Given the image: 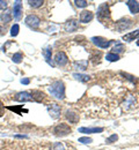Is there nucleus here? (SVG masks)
<instances>
[{"label":"nucleus","instance_id":"nucleus-29","mask_svg":"<svg viewBox=\"0 0 139 150\" xmlns=\"http://www.w3.org/2000/svg\"><path fill=\"white\" fill-rule=\"evenodd\" d=\"M117 140H118V135L117 134H113V135H110L107 139V143H113V142H116Z\"/></svg>","mask_w":139,"mask_h":150},{"label":"nucleus","instance_id":"nucleus-5","mask_svg":"<svg viewBox=\"0 0 139 150\" xmlns=\"http://www.w3.org/2000/svg\"><path fill=\"white\" fill-rule=\"evenodd\" d=\"M14 99H15L16 102H21V103H26V102H31V100H34L31 94L28 92V91H21V92H19V94H16L15 97H14Z\"/></svg>","mask_w":139,"mask_h":150},{"label":"nucleus","instance_id":"nucleus-32","mask_svg":"<svg viewBox=\"0 0 139 150\" xmlns=\"http://www.w3.org/2000/svg\"><path fill=\"white\" fill-rule=\"evenodd\" d=\"M7 6H8V2L7 1L0 0V9H5V8H7Z\"/></svg>","mask_w":139,"mask_h":150},{"label":"nucleus","instance_id":"nucleus-13","mask_svg":"<svg viewBox=\"0 0 139 150\" xmlns=\"http://www.w3.org/2000/svg\"><path fill=\"white\" fill-rule=\"evenodd\" d=\"M102 132H103L102 127H94V128L81 127V128H79V133H84V134H94V133H102Z\"/></svg>","mask_w":139,"mask_h":150},{"label":"nucleus","instance_id":"nucleus-22","mask_svg":"<svg viewBox=\"0 0 139 150\" xmlns=\"http://www.w3.org/2000/svg\"><path fill=\"white\" fill-rule=\"evenodd\" d=\"M33 94H35V95H37V96H33V99L34 100H36V102H42V99L44 98V94L43 92H41V91H33Z\"/></svg>","mask_w":139,"mask_h":150},{"label":"nucleus","instance_id":"nucleus-14","mask_svg":"<svg viewBox=\"0 0 139 150\" xmlns=\"http://www.w3.org/2000/svg\"><path fill=\"white\" fill-rule=\"evenodd\" d=\"M127 5H128V7H129V9H130V12H131L132 14L139 13V3L137 1H135V0H129V1H127Z\"/></svg>","mask_w":139,"mask_h":150},{"label":"nucleus","instance_id":"nucleus-21","mask_svg":"<svg viewBox=\"0 0 139 150\" xmlns=\"http://www.w3.org/2000/svg\"><path fill=\"white\" fill-rule=\"evenodd\" d=\"M0 19H1V21H2V22L8 23V22H10V21H12V15H10V13H9V12H6V13H2V14H1Z\"/></svg>","mask_w":139,"mask_h":150},{"label":"nucleus","instance_id":"nucleus-15","mask_svg":"<svg viewBox=\"0 0 139 150\" xmlns=\"http://www.w3.org/2000/svg\"><path fill=\"white\" fill-rule=\"evenodd\" d=\"M65 116H66L67 120H70V122H72V124H75L79 121V116L73 111H66Z\"/></svg>","mask_w":139,"mask_h":150},{"label":"nucleus","instance_id":"nucleus-28","mask_svg":"<svg viewBox=\"0 0 139 150\" xmlns=\"http://www.w3.org/2000/svg\"><path fill=\"white\" fill-rule=\"evenodd\" d=\"M75 2V5L78 6V7H86L87 5H88V1H86V0H75L74 1Z\"/></svg>","mask_w":139,"mask_h":150},{"label":"nucleus","instance_id":"nucleus-30","mask_svg":"<svg viewBox=\"0 0 139 150\" xmlns=\"http://www.w3.org/2000/svg\"><path fill=\"white\" fill-rule=\"evenodd\" d=\"M79 142H80V143H84V144H88V143H92V139L84 136V138H80V139H79Z\"/></svg>","mask_w":139,"mask_h":150},{"label":"nucleus","instance_id":"nucleus-23","mask_svg":"<svg viewBox=\"0 0 139 150\" xmlns=\"http://www.w3.org/2000/svg\"><path fill=\"white\" fill-rule=\"evenodd\" d=\"M22 58H23L22 53H21V52H17V53H15V54L13 56L12 60H13V61H14L15 64H20V63L22 61Z\"/></svg>","mask_w":139,"mask_h":150},{"label":"nucleus","instance_id":"nucleus-12","mask_svg":"<svg viewBox=\"0 0 139 150\" xmlns=\"http://www.w3.org/2000/svg\"><path fill=\"white\" fill-rule=\"evenodd\" d=\"M93 17H94V15H93L92 12H89V10H84V12L80 14V22H82V23H88V22H91V21L93 20Z\"/></svg>","mask_w":139,"mask_h":150},{"label":"nucleus","instance_id":"nucleus-27","mask_svg":"<svg viewBox=\"0 0 139 150\" xmlns=\"http://www.w3.org/2000/svg\"><path fill=\"white\" fill-rule=\"evenodd\" d=\"M51 150H65V148H64L63 143H60V142H56V143H53V144H52Z\"/></svg>","mask_w":139,"mask_h":150},{"label":"nucleus","instance_id":"nucleus-1","mask_svg":"<svg viewBox=\"0 0 139 150\" xmlns=\"http://www.w3.org/2000/svg\"><path fill=\"white\" fill-rule=\"evenodd\" d=\"M50 94L58 98V99H64L65 98V85L62 81H55L50 87H49Z\"/></svg>","mask_w":139,"mask_h":150},{"label":"nucleus","instance_id":"nucleus-3","mask_svg":"<svg viewBox=\"0 0 139 150\" xmlns=\"http://www.w3.org/2000/svg\"><path fill=\"white\" fill-rule=\"evenodd\" d=\"M71 133V127L67 124H59L53 128V134L56 136H66Z\"/></svg>","mask_w":139,"mask_h":150},{"label":"nucleus","instance_id":"nucleus-4","mask_svg":"<svg viewBox=\"0 0 139 150\" xmlns=\"http://www.w3.org/2000/svg\"><path fill=\"white\" fill-rule=\"evenodd\" d=\"M92 42L98 46V47H101V49H107L111 45L113 41H108V39H104L102 37H93L92 38Z\"/></svg>","mask_w":139,"mask_h":150},{"label":"nucleus","instance_id":"nucleus-6","mask_svg":"<svg viewBox=\"0 0 139 150\" xmlns=\"http://www.w3.org/2000/svg\"><path fill=\"white\" fill-rule=\"evenodd\" d=\"M39 22H41L39 17H38L37 15H35V14L28 15V16L26 17V24L29 25L30 28H37V27L39 25Z\"/></svg>","mask_w":139,"mask_h":150},{"label":"nucleus","instance_id":"nucleus-18","mask_svg":"<svg viewBox=\"0 0 139 150\" xmlns=\"http://www.w3.org/2000/svg\"><path fill=\"white\" fill-rule=\"evenodd\" d=\"M73 77L80 82H87L91 80V76L89 75H85V74H79V73H74L73 74Z\"/></svg>","mask_w":139,"mask_h":150},{"label":"nucleus","instance_id":"nucleus-34","mask_svg":"<svg viewBox=\"0 0 139 150\" xmlns=\"http://www.w3.org/2000/svg\"><path fill=\"white\" fill-rule=\"evenodd\" d=\"M21 83H23V84H29V83H30V80H29V78H22V80H21Z\"/></svg>","mask_w":139,"mask_h":150},{"label":"nucleus","instance_id":"nucleus-10","mask_svg":"<svg viewBox=\"0 0 139 150\" xmlns=\"http://www.w3.org/2000/svg\"><path fill=\"white\" fill-rule=\"evenodd\" d=\"M131 25H132V21L128 20V19H124V20H120L116 23V29L118 31H124L125 29H129Z\"/></svg>","mask_w":139,"mask_h":150},{"label":"nucleus","instance_id":"nucleus-20","mask_svg":"<svg viewBox=\"0 0 139 150\" xmlns=\"http://www.w3.org/2000/svg\"><path fill=\"white\" fill-rule=\"evenodd\" d=\"M28 3H29L33 8H38V7H41V6L44 3V1H43V0H29Z\"/></svg>","mask_w":139,"mask_h":150},{"label":"nucleus","instance_id":"nucleus-35","mask_svg":"<svg viewBox=\"0 0 139 150\" xmlns=\"http://www.w3.org/2000/svg\"><path fill=\"white\" fill-rule=\"evenodd\" d=\"M137 44H138V45H139V42H138V43H137Z\"/></svg>","mask_w":139,"mask_h":150},{"label":"nucleus","instance_id":"nucleus-11","mask_svg":"<svg viewBox=\"0 0 139 150\" xmlns=\"http://www.w3.org/2000/svg\"><path fill=\"white\" fill-rule=\"evenodd\" d=\"M13 12H14V17H15V20H20V19H21V15H22V3H21L20 0H17V1L14 2Z\"/></svg>","mask_w":139,"mask_h":150},{"label":"nucleus","instance_id":"nucleus-16","mask_svg":"<svg viewBox=\"0 0 139 150\" xmlns=\"http://www.w3.org/2000/svg\"><path fill=\"white\" fill-rule=\"evenodd\" d=\"M139 37V29L133 31V32H130V34H127L125 36H123V39L124 41H128V42H131V41H135Z\"/></svg>","mask_w":139,"mask_h":150},{"label":"nucleus","instance_id":"nucleus-2","mask_svg":"<svg viewBox=\"0 0 139 150\" xmlns=\"http://www.w3.org/2000/svg\"><path fill=\"white\" fill-rule=\"evenodd\" d=\"M98 19L100 20V22L106 23L107 21L110 20V12H109V7L106 2H103L102 5H100L99 9H98Z\"/></svg>","mask_w":139,"mask_h":150},{"label":"nucleus","instance_id":"nucleus-19","mask_svg":"<svg viewBox=\"0 0 139 150\" xmlns=\"http://www.w3.org/2000/svg\"><path fill=\"white\" fill-rule=\"evenodd\" d=\"M124 50H125V46H124L123 44H116V45L114 46V49H113V53L118 54V53L124 52Z\"/></svg>","mask_w":139,"mask_h":150},{"label":"nucleus","instance_id":"nucleus-26","mask_svg":"<svg viewBox=\"0 0 139 150\" xmlns=\"http://www.w3.org/2000/svg\"><path fill=\"white\" fill-rule=\"evenodd\" d=\"M7 109H8V110H10V111H15V112H16L17 114H21V110H22V106H14V107H13V106H8ZM22 111H28V110H27V109H23Z\"/></svg>","mask_w":139,"mask_h":150},{"label":"nucleus","instance_id":"nucleus-7","mask_svg":"<svg viewBox=\"0 0 139 150\" xmlns=\"http://www.w3.org/2000/svg\"><path fill=\"white\" fill-rule=\"evenodd\" d=\"M48 111H49V113H50L51 118H53V119H58V118L60 117L62 107H60L59 105H57V104H50V105L48 106Z\"/></svg>","mask_w":139,"mask_h":150},{"label":"nucleus","instance_id":"nucleus-17","mask_svg":"<svg viewBox=\"0 0 139 150\" xmlns=\"http://www.w3.org/2000/svg\"><path fill=\"white\" fill-rule=\"evenodd\" d=\"M51 53H52V51H51V49H50V47H46V49H44V50H43V56H44V58H45L46 63H48V64H50L51 66H53V64H52V61H51Z\"/></svg>","mask_w":139,"mask_h":150},{"label":"nucleus","instance_id":"nucleus-9","mask_svg":"<svg viewBox=\"0 0 139 150\" xmlns=\"http://www.w3.org/2000/svg\"><path fill=\"white\" fill-rule=\"evenodd\" d=\"M78 28H79V22H78L77 20H68V21L65 22V24H64V29H65V31H67V32H73V31H75Z\"/></svg>","mask_w":139,"mask_h":150},{"label":"nucleus","instance_id":"nucleus-24","mask_svg":"<svg viewBox=\"0 0 139 150\" xmlns=\"http://www.w3.org/2000/svg\"><path fill=\"white\" fill-rule=\"evenodd\" d=\"M106 58H107L108 61H117L120 59V56L118 54H115V53H108Z\"/></svg>","mask_w":139,"mask_h":150},{"label":"nucleus","instance_id":"nucleus-25","mask_svg":"<svg viewBox=\"0 0 139 150\" xmlns=\"http://www.w3.org/2000/svg\"><path fill=\"white\" fill-rule=\"evenodd\" d=\"M19 30H20V27H19V24H14V25L12 27V29H10V36H13V37L17 36V34H19Z\"/></svg>","mask_w":139,"mask_h":150},{"label":"nucleus","instance_id":"nucleus-36","mask_svg":"<svg viewBox=\"0 0 139 150\" xmlns=\"http://www.w3.org/2000/svg\"><path fill=\"white\" fill-rule=\"evenodd\" d=\"M0 30H1V27H0Z\"/></svg>","mask_w":139,"mask_h":150},{"label":"nucleus","instance_id":"nucleus-33","mask_svg":"<svg viewBox=\"0 0 139 150\" xmlns=\"http://www.w3.org/2000/svg\"><path fill=\"white\" fill-rule=\"evenodd\" d=\"M5 114V105H3V103L0 100V117H2Z\"/></svg>","mask_w":139,"mask_h":150},{"label":"nucleus","instance_id":"nucleus-31","mask_svg":"<svg viewBox=\"0 0 139 150\" xmlns=\"http://www.w3.org/2000/svg\"><path fill=\"white\" fill-rule=\"evenodd\" d=\"M75 65H77V66H79V67H80V69H82V71H85V69L87 68V61H80V63H75Z\"/></svg>","mask_w":139,"mask_h":150},{"label":"nucleus","instance_id":"nucleus-8","mask_svg":"<svg viewBox=\"0 0 139 150\" xmlns=\"http://www.w3.org/2000/svg\"><path fill=\"white\" fill-rule=\"evenodd\" d=\"M55 61H56L59 66H65V65L67 64V61H68V58H67V56H66L65 52L59 51V52H57L56 56H55Z\"/></svg>","mask_w":139,"mask_h":150}]
</instances>
